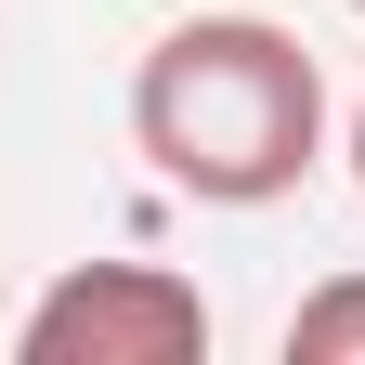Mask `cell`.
<instances>
[{
	"label": "cell",
	"instance_id": "6da1fadb",
	"mask_svg": "<svg viewBox=\"0 0 365 365\" xmlns=\"http://www.w3.org/2000/svg\"><path fill=\"white\" fill-rule=\"evenodd\" d=\"M130 144L196 209H274L327 157V66L274 14H196L130 78Z\"/></svg>",
	"mask_w": 365,
	"mask_h": 365
},
{
	"label": "cell",
	"instance_id": "7a4b0ae2",
	"mask_svg": "<svg viewBox=\"0 0 365 365\" xmlns=\"http://www.w3.org/2000/svg\"><path fill=\"white\" fill-rule=\"evenodd\" d=\"M26 365H196L209 352V300L170 261H78L26 300L14 327Z\"/></svg>",
	"mask_w": 365,
	"mask_h": 365
},
{
	"label": "cell",
	"instance_id": "277c9868",
	"mask_svg": "<svg viewBox=\"0 0 365 365\" xmlns=\"http://www.w3.org/2000/svg\"><path fill=\"white\" fill-rule=\"evenodd\" d=\"M352 182H365V105H352Z\"/></svg>",
	"mask_w": 365,
	"mask_h": 365
},
{
	"label": "cell",
	"instance_id": "5b68a950",
	"mask_svg": "<svg viewBox=\"0 0 365 365\" xmlns=\"http://www.w3.org/2000/svg\"><path fill=\"white\" fill-rule=\"evenodd\" d=\"M352 14H365V0H352Z\"/></svg>",
	"mask_w": 365,
	"mask_h": 365
},
{
	"label": "cell",
	"instance_id": "3957f363",
	"mask_svg": "<svg viewBox=\"0 0 365 365\" xmlns=\"http://www.w3.org/2000/svg\"><path fill=\"white\" fill-rule=\"evenodd\" d=\"M287 365H365V274H327L287 313Z\"/></svg>",
	"mask_w": 365,
	"mask_h": 365
}]
</instances>
